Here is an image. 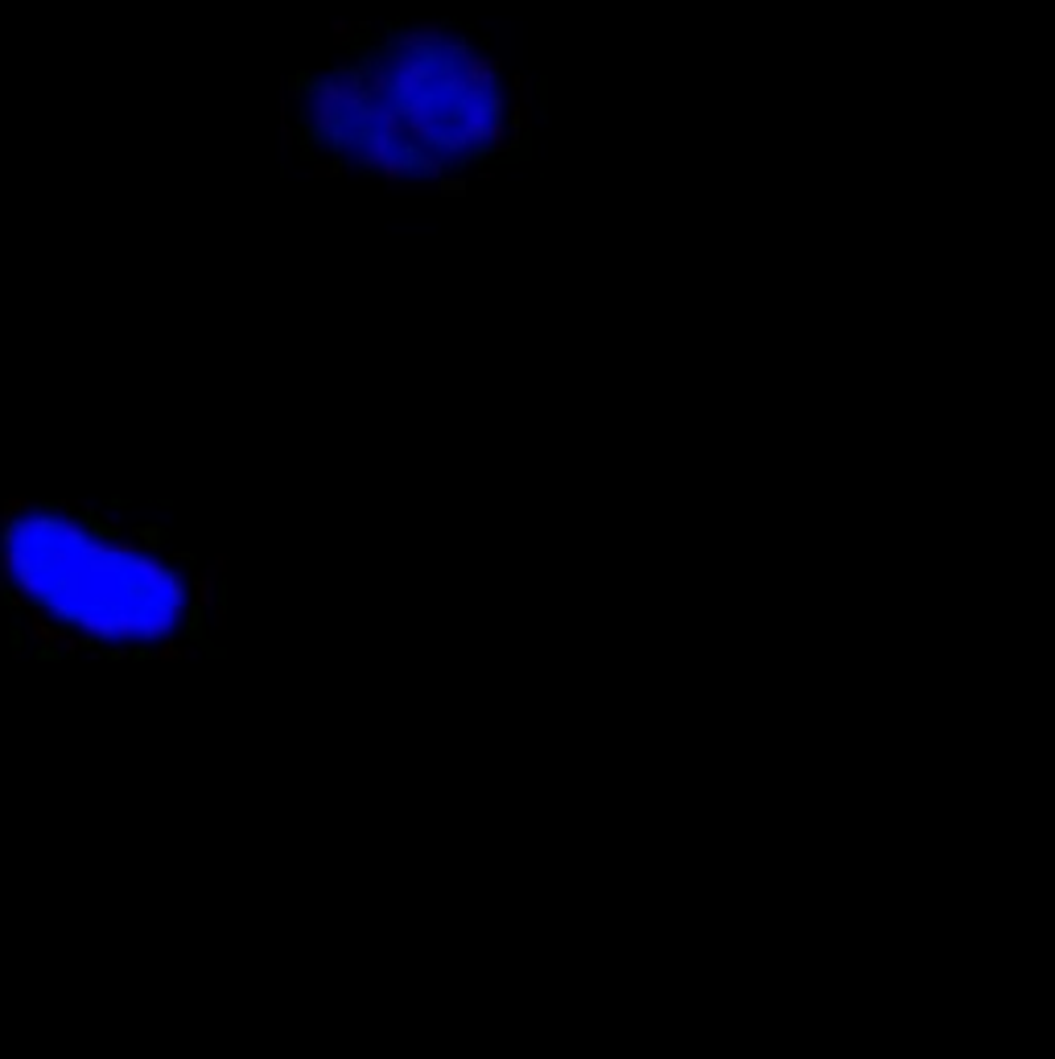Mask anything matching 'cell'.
I'll use <instances>...</instances> for the list:
<instances>
[{
	"label": "cell",
	"mask_w": 1055,
	"mask_h": 1059,
	"mask_svg": "<svg viewBox=\"0 0 1055 1059\" xmlns=\"http://www.w3.org/2000/svg\"><path fill=\"white\" fill-rule=\"evenodd\" d=\"M149 656H154V660H161V664H178V660H190V656H194V648L178 644V635H170V639L154 644V648H149Z\"/></svg>",
	"instance_id": "277c9868"
},
{
	"label": "cell",
	"mask_w": 1055,
	"mask_h": 1059,
	"mask_svg": "<svg viewBox=\"0 0 1055 1059\" xmlns=\"http://www.w3.org/2000/svg\"><path fill=\"white\" fill-rule=\"evenodd\" d=\"M462 79H466V91L470 95H491L495 87H503V62L495 54L470 50L462 58Z\"/></svg>",
	"instance_id": "6da1fadb"
},
{
	"label": "cell",
	"mask_w": 1055,
	"mask_h": 1059,
	"mask_svg": "<svg viewBox=\"0 0 1055 1059\" xmlns=\"http://www.w3.org/2000/svg\"><path fill=\"white\" fill-rule=\"evenodd\" d=\"M508 107H511V128L515 133H528L532 128V116H536V83L528 75H511Z\"/></svg>",
	"instance_id": "7a4b0ae2"
},
{
	"label": "cell",
	"mask_w": 1055,
	"mask_h": 1059,
	"mask_svg": "<svg viewBox=\"0 0 1055 1059\" xmlns=\"http://www.w3.org/2000/svg\"><path fill=\"white\" fill-rule=\"evenodd\" d=\"M215 585H219V578L211 573V569H198L194 578H190V599H194V606H203V611H211L215 606Z\"/></svg>",
	"instance_id": "3957f363"
},
{
	"label": "cell",
	"mask_w": 1055,
	"mask_h": 1059,
	"mask_svg": "<svg viewBox=\"0 0 1055 1059\" xmlns=\"http://www.w3.org/2000/svg\"><path fill=\"white\" fill-rule=\"evenodd\" d=\"M363 30H367L363 21H347V18L330 21V37H334V46H355V37L363 34Z\"/></svg>",
	"instance_id": "5b68a950"
},
{
	"label": "cell",
	"mask_w": 1055,
	"mask_h": 1059,
	"mask_svg": "<svg viewBox=\"0 0 1055 1059\" xmlns=\"http://www.w3.org/2000/svg\"><path fill=\"white\" fill-rule=\"evenodd\" d=\"M203 569H211L215 578H223V573H227V553H215V557H211V561H206Z\"/></svg>",
	"instance_id": "52a82bcc"
},
{
	"label": "cell",
	"mask_w": 1055,
	"mask_h": 1059,
	"mask_svg": "<svg viewBox=\"0 0 1055 1059\" xmlns=\"http://www.w3.org/2000/svg\"><path fill=\"white\" fill-rule=\"evenodd\" d=\"M206 631H215V635L227 631V602H215V606L206 611Z\"/></svg>",
	"instance_id": "8992f818"
}]
</instances>
